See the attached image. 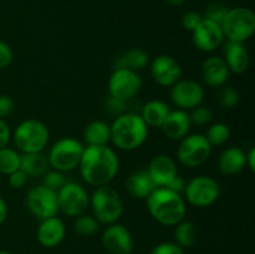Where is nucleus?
I'll return each instance as SVG.
<instances>
[{"label": "nucleus", "mask_w": 255, "mask_h": 254, "mask_svg": "<svg viewBox=\"0 0 255 254\" xmlns=\"http://www.w3.org/2000/svg\"><path fill=\"white\" fill-rule=\"evenodd\" d=\"M80 174L87 184L94 187L109 184L117 176L120 159L116 152L105 146H87L79 163Z\"/></svg>", "instance_id": "obj_1"}, {"label": "nucleus", "mask_w": 255, "mask_h": 254, "mask_svg": "<svg viewBox=\"0 0 255 254\" xmlns=\"http://www.w3.org/2000/svg\"><path fill=\"white\" fill-rule=\"evenodd\" d=\"M146 204L152 218L166 227H174L183 221L187 213L186 202L182 194L167 187H157L146 198Z\"/></svg>", "instance_id": "obj_2"}, {"label": "nucleus", "mask_w": 255, "mask_h": 254, "mask_svg": "<svg viewBox=\"0 0 255 254\" xmlns=\"http://www.w3.org/2000/svg\"><path fill=\"white\" fill-rule=\"evenodd\" d=\"M111 127V141L121 151H134L146 142L149 127L139 114L126 112L115 117Z\"/></svg>", "instance_id": "obj_3"}, {"label": "nucleus", "mask_w": 255, "mask_h": 254, "mask_svg": "<svg viewBox=\"0 0 255 254\" xmlns=\"http://www.w3.org/2000/svg\"><path fill=\"white\" fill-rule=\"evenodd\" d=\"M90 207L100 224H114L124 214V201L114 187L105 184L96 187L90 197Z\"/></svg>", "instance_id": "obj_4"}, {"label": "nucleus", "mask_w": 255, "mask_h": 254, "mask_svg": "<svg viewBox=\"0 0 255 254\" xmlns=\"http://www.w3.org/2000/svg\"><path fill=\"white\" fill-rule=\"evenodd\" d=\"M15 146L22 153L42 152L49 143V128L44 122L35 119L20 122L12 133Z\"/></svg>", "instance_id": "obj_5"}, {"label": "nucleus", "mask_w": 255, "mask_h": 254, "mask_svg": "<svg viewBox=\"0 0 255 254\" xmlns=\"http://www.w3.org/2000/svg\"><path fill=\"white\" fill-rule=\"evenodd\" d=\"M221 27L224 39L244 44L255 32V14L249 7H232L227 11Z\"/></svg>", "instance_id": "obj_6"}, {"label": "nucleus", "mask_w": 255, "mask_h": 254, "mask_svg": "<svg viewBox=\"0 0 255 254\" xmlns=\"http://www.w3.org/2000/svg\"><path fill=\"white\" fill-rule=\"evenodd\" d=\"M85 146L76 138L64 137L55 142L47 154L49 166L60 172H70L79 167Z\"/></svg>", "instance_id": "obj_7"}, {"label": "nucleus", "mask_w": 255, "mask_h": 254, "mask_svg": "<svg viewBox=\"0 0 255 254\" xmlns=\"http://www.w3.org/2000/svg\"><path fill=\"white\" fill-rule=\"evenodd\" d=\"M212 153V146L202 133L187 134L179 141L177 158L187 168H197L206 163Z\"/></svg>", "instance_id": "obj_8"}, {"label": "nucleus", "mask_w": 255, "mask_h": 254, "mask_svg": "<svg viewBox=\"0 0 255 254\" xmlns=\"http://www.w3.org/2000/svg\"><path fill=\"white\" fill-rule=\"evenodd\" d=\"M183 193L189 204L197 208H207L218 201L221 187L213 177L202 174L186 183Z\"/></svg>", "instance_id": "obj_9"}, {"label": "nucleus", "mask_w": 255, "mask_h": 254, "mask_svg": "<svg viewBox=\"0 0 255 254\" xmlns=\"http://www.w3.org/2000/svg\"><path fill=\"white\" fill-rule=\"evenodd\" d=\"M59 212L67 217H77L84 214L90 207V196L85 187L77 182H66L57 191Z\"/></svg>", "instance_id": "obj_10"}, {"label": "nucleus", "mask_w": 255, "mask_h": 254, "mask_svg": "<svg viewBox=\"0 0 255 254\" xmlns=\"http://www.w3.org/2000/svg\"><path fill=\"white\" fill-rule=\"evenodd\" d=\"M142 86L143 81L138 72L128 69H115L109 79V95L129 101L139 94Z\"/></svg>", "instance_id": "obj_11"}, {"label": "nucleus", "mask_w": 255, "mask_h": 254, "mask_svg": "<svg viewBox=\"0 0 255 254\" xmlns=\"http://www.w3.org/2000/svg\"><path fill=\"white\" fill-rule=\"evenodd\" d=\"M26 207L35 218L46 219L59 213L57 192L39 184L29 189L26 196Z\"/></svg>", "instance_id": "obj_12"}, {"label": "nucleus", "mask_w": 255, "mask_h": 254, "mask_svg": "<svg viewBox=\"0 0 255 254\" xmlns=\"http://www.w3.org/2000/svg\"><path fill=\"white\" fill-rule=\"evenodd\" d=\"M169 89V99L177 110L189 111L202 105L204 100L203 85L196 80L181 79Z\"/></svg>", "instance_id": "obj_13"}, {"label": "nucleus", "mask_w": 255, "mask_h": 254, "mask_svg": "<svg viewBox=\"0 0 255 254\" xmlns=\"http://www.w3.org/2000/svg\"><path fill=\"white\" fill-rule=\"evenodd\" d=\"M149 74L159 86L172 87L182 79V67L174 57L169 55H158L152 60Z\"/></svg>", "instance_id": "obj_14"}, {"label": "nucleus", "mask_w": 255, "mask_h": 254, "mask_svg": "<svg viewBox=\"0 0 255 254\" xmlns=\"http://www.w3.org/2000/svg\"><path fill=\"white\" fill-rule=\"evenodd\" d=\"M192 42L199 51L212 52L224 42L223 30L217 22L203 19L192 31Z\"/></svg>", "instance_id": "obj_15"}, {"label": "nucleus", "mask_w": 255, "mask_h": 254, "mask_svg": "<svg viewBox=\"0 0 255 254\" xmlns=\"http://www.w3.org/2000/svg\"><path fill=\"white\" fill-rule=\"evenodd\" d=\"M104 248L111 254H131L133 251L132 234L124 224L114 223L107 226L102 233Z\"/></svg>", "instance_id": "obj_16"}, {"label": "nucleus", "mask_w": 255, "mask_h": 254, "mask_svg": "<svg viewBox=\"0 0 255 254\" xmlns=\"http://www.w3.org/2000/svg\"><path fill=\"white\" fill-rule=\"evenodd\" d=\"M147 172L157 187H167L169 182L178 174L176 161L164 153L156 154L149 161Z\"/></svg>", "instance_id": "obj_17"}, {"label": "nucleus", "mask_w": 255, "mask_h": 254, "mask_svg": "<svg viewBox=\"0 0 255 254\" xmlns=\"http://www.w3.org/2000/svg\"><path fill=\"white\" fill-rule=\"evenodd\" d=\"M66 236V227L62 219L59 217H50V218L40 221L36 229V239L45 248H55L64 241Z\"/></svg>", "instance_id": "obj_18"}, {"label": "nucleus", "mask_w": 255, "mask_h": 254, "mask_svg": "<svg viewBox=\"0 0 255 254\" xmlns=\"http://www.w3.org/2000/svg\"><path fill=\"white\" fill-rule=\"evenodd\" d=\"M229 71L226 61L221 56H209L203 61L201 67V76L203 84L208 87H221L228 81Z\"/></svg>", "instance_id": "obj_19"}, {"label": "nucleus", "mask_w": 255, "mask_h": 254, "mask_svg": "<svg viewBox=\"0 0 255 254\" xmlns=\"http://www.w3.org/2000/svg\"><path fill=\"white\" fill-rule=\"evenodd\" d=\"M192 122L189 119V114L182 110L171 111L162 124L161 129L164 136L171 141H181L183 137L189 133Z\"/></svg>", "instance_id": "obj_20"}, {"label": "nucleus", "mask_w": 255, "mask_h": 254, "mask_svg": "<svg viewBox=\"0 0 255 254\" xmlns=\"http://www.w3.org/2000/svg\"><path fill=\"white\" fill-rule=\"evenodd\" d=\"M224 61L228 66L229 71L233 74L242 75L249 69L251 65V55L242 42L227 41L224 44Z\"/></svg>", "instance_id": "obj_21"}, {"label": "nucleus", "mask_w": 255, "mask_h": 254, "mask_svg": "<svg viewBox=\"0 0 255 254\" xmlns=\"http://www.w3.org/2000/svg\"><path fill=\"white\" fill-rule=\"evenodd\" d=\"M125 188L127 193L133 198L146 199L157 188V186L151 179L147 169H138V171L132 172L127 177L125 182Z\"/></svg>", "instance_id": "obj_22"}, {"label": "nucleus", "mask_w": 255, "mask_h": 254, "mask_svg": "<svg viewBox=\"0 0 255 254\" xmlns=\"http://www.w3.org/2000/svg\"><path fill=\"white\" fill-rule=\"evenodd\" d=\"M246 168V152L236 146L224 149L218 158V171L223 176H236Z\"/></svg>", "instance_id": "obj_23"}, {"label": "nucleus", "mask_w": 255, "mask_h": 254, "mask_svg": "<svg viewBox=\"0 0 255 254\" xmlns=\"http://www.w3.org/2000/svg\"><path fill=\"white\" fill-rule=\"evenodd\" d=\"M171 112L168 105L162 100H151L141 107L139 116L148 127L161 128L162 124Z\"/></svg>", "instance_id": "obj_24"}, {"label": "nucleus", "mask_w": 255, "mask_h": 254, "mask_svg": "<svg viewBox=\"0 0 255 254\" xmlns=\"http://www.w3.org/2000/svg\"><path fill=\"white\" fill-rule=\"evenodd\" d=\"M49 167L47 156L44 152L22 153L20 156V169L27 177H41Z\"/></svg>", "instance_id": "obj_25"}, {"label": "nucleus", "mask_w": 255, "mask_h": 254, "mask_svg": "<svg viewBox=\"0 0 255 254\" xmlns=\"http://www.w3.org/2000/svg\"><path fill=\"white\" fill-rule=\"evenodd\" d=\"M82 136L87 146H105L111 141V127L106 122L96 120L86 125Z\"/></svg>", "instance_id": "obj_26"}, {"label": "nucleus", "mask_w": 255, "mask_h": 254, "mask_svg": "<svg viewBox=\"0 0 255 254\" xmlns=\"http://www.w3.org/2000/svg\"><path fill=\"white\" fill-rule=\"evenodd\" d=\"M148 64V54L141 47H133L117 57L115 69H128L132 71H141Z\"/></svg>", "instance_id": "obj_27"}, {"label": "nucleus", "mask_w": 255, "mask_h": 254, "mask_svg": "<svg viewBox=\"0 0 255 254\" xmlns=\"http://www.w3.org/2000/svg\"><path fill=\"white\" fill-rule=\"evenodd\" d=\"M174 243L181 248H191L197 241L198 232L196 224L189 221H181L174 226Z\"/></svg>", "instance_id": "obj_28"}, {"label": "nucleus", "mask_w": 255, "mask_h": 254, "mask_svg": "<svg viewBox=\"0 0 255 254\" xmlns=\"http://www.w3.org/2000/svg\"><path fill=\"white\" fill-rule=\"evenodd\" d=\"M100 231V223L94 216L90 214H80L75 217L74 232L77 236L91 237Z\"/></svg>", "instance_id": "obj_29"}, {"label": "nucleus", "mask_w": 255, "mask_h": 254, "mask_svg": "<svg viewBox=\"0 0 255 254\" xmlns=\"http://www.w3.org/2000/svg\"><path fill=\"white\" fill-rule=\"evenodd\" d=\"M20 156L15 149L2 147L0 148V174H11L20 169Z\"/></svg>", "instance_id": "obj_30"}, {"label": "nucleus", "mask_w": 255, "mask_h": 254, "mask_svg": "<svg viewBox=\"0 0 255 254\" xmlns=\"http://www.w3.org/2000/svg\"><path fill=\"white\" fill-rule=\"evenodd\" d=\"M204 136L212 147L222 146L231 138V128H229L228 125L223 124V122H217V124L211 125L208 127L207 133Z\"/></svg>", "instance_id": "obj_31"}, {"label": "nucleus", "mask_w": 255, "mask_h": 254, "mask_svg": "<svg viewBox=\"0 0 255 254\" xmlns=\"http://www.w3.org/2000/svg\"><path fill=\"white\" fill-rule=\"evenodd\" d=\"M216 99L219 106L229 110L234 109L239 104V101H241V95H239V92L234 87L223 85V86L219 87Z\"/></svg>", "instance_id": "obj_32"}, {"label": "nucleus", "mask_w": 255, "mask_h": 254, "mask_svg": "<svg viewBox=\"0 0 255 254\" xmlns=\"http://www.w3.org/2000/svg\"><path fill=\"white\" fill-rule=\"evenodd\" d=\"M66 182H67V179H66V177H65L64 172L56 171V169H51V171H49V169H47V171L41 176L42 186L47 187V188L52 189V191H55V192H57L59 189H61Z\"/></svg>", "instance_id": "obj_33"}, {"label": "nucleus", "mask_w": 255, "mask_h": 254, "mask_svg": "<svg viewBox=\"0 0 255 254\" xmlns=\"http://www.w3.org/2000/svg\"><path fill=\"white\" fill-rule=\"evenodd\" d=\"M191 115H189V119H191L192 125H197V126H206L213 119V112L209 107L203 106V105H199V106L194 107L193 110H191Z\"/></svg>", "instance_id": "obj_34"}, {"label": "nucleus", "mask_w": 255, "mask_h": 254, "mask_svg": "<svg viewBox=\"0 0 255 254\" xmlns=\"http://www.w3.org/2000/svg\"><path fill=\"white\" fill-rule=\"evenodd\" d=\"M228 9L229 7L227 5L222 4V2H213V4H211L207 7L203 19L211 20V21H214L221 25Z\"/></svg>", "instance_id": "obj_35"}, {"label": "nucleus", "mask_w": 255, "mask_h": 254, "mask_svg": "<svg viewBox=\"0 0 255 254\" xmlns=\"http://www.w3.org/2000/svg\"><path fill=\"white\" fill-rule=\"evenodd\" d=\"M105 109L112 116H121V115L126 114L128 110V101H124V100L116 99V97L109 95V97L105 100Z\"/></svg>", "instance_id": "obj_36"}, {"label": "nucleus", "mask_w": 255, "mask_h": 254, "mask_svg": "<svg viewBox=\"0 0 255 254\" xmlns=\"http://www.w3.org/2000/svg\"><path fill=\"white\" fill-rule=\"evenodd\" d=\"M149 254H184V251L174 242H162L153 247Z\"/></svg>", "instance_id": "obj_37"}, {"label": "nucleus", "mask_w": 255, "mask_h": 254, "mask_svg": "<svg viewBox=\"0 0 255 254\" xmlns=\"http://www.w3.org/2000/svg\"><path fill=\"white\" fill-rule=\"evenodd\" d=\"M203 20V16H202L199 12L197 11H187L184 12L183 16H182V26L187 30V31L192 32Z\"/></svg>", "instance_id": "obj_38"}, {"label": "nucleus", "mask_w": 255, "mask_h": 254, "mask_svg": "<svg viewBox=\"0 0 255 254\" xmlns=\"http://www.w3.org/2000/svg\"><path fill=\"white\" fill-rule=\"evenodd\" d=\"M15 109V101L7 95H0V120H5L12 114Z\"/></svg>", "instance_id": "obj_39"}, {"label": "nucleus", "mask_w": 255, "mask_h": 254, "mask_svg": "<svg viewBox=\"0 0 255 254\" xmlns=\"http://www.w3.org/2000/svg\"><path fill=\"white\" fill-rule=\"evenodd\" d=\"M12 62V50L6 42L0 40V70L10 66Z\"/></svg>", "instance_id": "obj_40"}, {"label": "nucleus", "mask_w": 255, "mask_h": 254, "mask_svg": "<svg viewBox=\"0 0 255 254\" xmlns=\"http://www.w3.org/2000/svg\"><path fill=\"white\" fill-rule=\"evenodd\" d=\"M7 177H9V178H7L9 186L14 189H21L22 187L26 184L27 178H29L21 169H17V171L12 172V173L9 174Z\"/></svg>", "instance_id": "obj_41"}, {"label": "nucleus", "mask_w": 255, "mask_h": 254, "mask_svg": "<svg viewBox=\"0 0 255 254\" xmlns=\"http://www.w3.org/2000/svg\"><path fill=\"white\" fill-rule=\"evenodd\" d=\"M10 138H11V131L9 125L5 122V120H0V148L6 147Z\"/></svg>", "instance_id": "obj_42"}, {"label": "nucleus", "mask_w": 255, "mask_h": 254, "mask_svg": "<svg viewBox=\"0 0 255 254\" xmlns=\"http://www.w3.org/2000/svg\"><path fill=\"white\" fill-rule=\"evenodd\" d=\"M184 187H186L184 178L182 176H178V174H177V176L174 177L171 182H169V184L167 186V188H169L171 191L176 192V193L182 194L184 192Z\"/></svg>", "instance_id": "obj_43"}, {"label": "nucleus", "mask_w": 255, "mask_h": 254, "mask_svg": "<svg viewBox=\"0 0 255 254\" xmlns=\"http://www.w3.org/2000/svg\"><path fill=\"white\" fill-rule=\"evenodd\" d=\"M246 167H248L251 172H255V147H251L246 153Z\"/></svg>", "instance_id": "obj_44"}, {"label": "nucleus", "mask_w": 255, "mask_h": 254, "mask_svg": "<svg viewBox=\"0 0 255 254\" xmlns=\"http://www.w3.org/2000/svg\"><path fill=\"white\" fill-rule=\"evenodd\" d=\"M7 218V206L4 199L0 197V224L4 223Z\"/></svg>", "instance_id": "obj_45"}, {"label": "nucleus", "mask_w": 255, "mask_h": 254, "mask_svg": "<svg viewBox=\"0 0 255 254\" xmlns=\"http://www.w3.org/2000/svg\"><path fill=\"white\" fill-rule=\"evenodd\" d=\"M186 0H166V2L171 6H181Z\"/></svg>", "instance_id": "obj_46"}, {"label": "nucleus", "mask_w": 255, "mask_h": 254, "mask_svg": "<svg viewBox=\"0 0 255 254\" xmlns=\"http://www.w3.org/2000/svg\"><path fill=\"white\" fill-rule=\"evenodd\" d=\"M0 254H12L11 252L9 251H4V249H0Z\"/></svg>", "instance_id": "obj_47"}]
</instances>
